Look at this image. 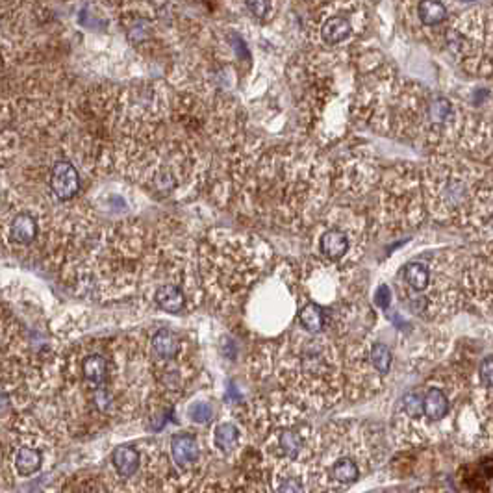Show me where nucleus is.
<instances>
[{"label":"nucleus","mask_w":493,"mask_h":493,"mask_svg":"<svg viewBox=\"0 0 493 493\" xmlns=\"http://www.w3.org/2000/svg\"><path fill=\"white\" fill-rule=\"evenodd\" d=\"M228 176L239 213L287 232L310 230L332 199L331 160L310 141H250L230 152Z\"/></svg>","instance_id":"f257e3e1"},{"label":"nucleus","mask_w":493,"mask_h":493,"mask_svg":"<svg viewBox=\"0 0 493 493\" xmlns=\"http://www.w3.org/2000/svg\"><path fill=\"white\" fill-rule=\"evenodd\" d=\"M356 89L349 121L379 136L408 141L430 154L450 151L473 114L445 95L399 75L380 54H354Z\"/></svg>","instance_id":"f03ea898"},{"label":"nucleus","mask_w":493,"mask_h":493,"mask_svg":"<svg viewBox=\"0 0 493 493\" xmlns=\"http://www.w3.org/2000/svg\"><path fill=\"white\" fill-rule=\"evenodd\" d=\"M260 377H273L280 393L304 410L323 412L345 399L342 347L331 334L295 331L256 354Z\"/></svg>","instance_id":"7ed1b4c3"},{"label":"nucleus","mask_w":493,"mask_h":493,"mask_svg":"<svg viewBox=\"0 0 493 493\" xmlns=\"http://www.w3.org/2000/svg\"><path fill=\"white\" fill-rule=\"evenodd\" d=\"M298 121L317 149L336 145L351 126L349 112L356 89L354 54L308 50L289 67Z\"/></svg>","instance_id":"20e7f679"},{"label":"nucleus","mask_w":493,"mask_h":493,"mask_svg":"<svg viewBox=\"0 0 493 493\" xmlns=\"http://www.w3.org/2000/svg\"><path fill=\"white\" fill-rule=\"evenodd\" d=\"M423 171L427 215L467 232H493V167L458 151L430 154Z\"/></svg>","instance_id":"39448f33"},{"label":"nucleus","mask_w":493,"mask_h":493,"mask_svg":"<svg viewBox=\"0 0 493 493\" xmlns=\"http://www.w3.org/2000/svg\"><path fill=\"white\" fill-rule=\"evenodd\" d=\"M273 250L264 239L219 230L201 250L204 289L221 308L238 306L271 261Z\"/></svg>","instance_id":"423d86ee"},{"label":"nucleus","mask_w":493,"mask_h":493,"mask_svg":"<svg viewBox=\"0 0 493 493\" xmlns=\"http://www.w3.org/2000/svg\"><path fill=\"white\" fill-rule=\"evenodd\" d=\"M373 195V206L367 213L373 236L407 232L428 217L423 171L412 162H397L384 169Z\"/></svg>","instance_id":"0eeeda50"},{"label":"nucleus","mask_w":493,"mask_h":493,"mask_svg":"<svg viewBox=\"0 0 493 493\" xmlns=\"http://www.w3.org/2000/svg\"><path fill=\"white\" fill-rule=\"evenodd\" d=\"M373 236L365 211L351 204L328 206L310 228L312 256L332 266L354 269Z\"/></svg>","instance_id":"6e6552de"},{"label":"nucleus","mask_w":493,"mask_h":493,"mask_svg":"<svg viewBox=\"0 0 493 493\" xmlns=\"http://www.w3.org/2000/svg\"><path fill=\"white\" fill-rule=\"evenodd\" d=\"M445 47L462 70L493 84V2L450 17Z\"/></svg>","instance_id":"1a4fd4ad"},{"label":"nucleus","mask_w":493,"mask_h":493,"mask_svg":"<svg viewBox=\"0 0 493 493\" xmlns=\"http://www.w3.org/2000/svg\"><path fill=\"white\" fill-rule=\"evenodd\" d=\"M304 36L317 50H345L369 24L365 2H303Z\"/></svg>","instance_id":"9d476101"},{"label":"nucleus","mask_w":493,"mask_h":493,"mask_svg":"<svg viewBox=\"0 0 493 493\" xmlns=\"http://www.w3.org/2000/svg\"><path fill=\"white\" fill-rule=\"evenodd\" d=\"M466 255L462 249H443L430 258V286L427 291L407 304L419 317L427 321H439L453 317L460 312L466 303L462 273L466 264Z\"/></svg>","instance_id":"9b49d317"},{"label":"nucleus","mask_w":493,"mask_h":493,"mask_svg":"<svg viewBox=\"0 0 493 493\" xmlns=\"http://www.w3.org/2000/svg\"><path fill=\"white\" fill-rule=\"evenodd\" d=\"M467 373L460 367H443L419 386L423 401V421L414 436V445H423L438 438L445 421L450 418L455 404L467 390Z\"/></svg>","instance_id":"f8f14e48"},{"label":"nucleus","mask_w":493,"mask_h":493,"mask_svg":"<svg viewBox=\"0 0 493 493\" xmlns=\"http://www.w3.org/2000/svg\"><path fill=\"white\" fill-rule=\"evenodd\" d=\"M331 160V158H328ZM377 154L367 143H347L331 160L332 197L345 201H360L371 195L380 180Z\"/></svg>","instance_id":"ddd939ff"},{"label":"nucleus","mask_w":493,"mask_h":493,"mask_svg":"<svg viewBox=\"0 0 493 493\" xmlns=\"http://www.w3.org/2000/svg\"><path fill=\"white\" fill-rule=\"evenodd\" d=\"M462 286L466 303L484 314H493V239L466 255Z\"/></svg>","instance_id":"4468645a"},{"label":"nucleus","mask_w":493,"mask_h":493,"mask_svg":"<svg viewBox=\"0 0 493 493\" xmlns=\"http://www.w3.org/2000/svg\"><path fill=\"white\" fill-rule=\"evenodd\" d=\"M402 24L414 38L425 43H443L450 22V11L447 4L439 0H421V2H402Z\"/></svg>","instance_id":"2eb2a0df"},{"label":"nucleus","mask_w":493,"mask_h":493,"mask_svg":"<svg viewBox=\"0 0 493 493\" xmlns=\"http://www.w3.org/2000/svg\"><path fill=\"white\" fill-rule=\"evenodd\" d=\"M49 188L58 201H73L82 188V179L78 169L69 160H58V162H54L49 173Z\"/></svg>","instance_id":"dca6fc26"},{"label":"nucleus","mask_w":493,"mask_h":493,"mask_svg":"<svg viewBox=\"0 0 493 493\" xmlns=\"http://www.w3.org/2000/svg\"><path fill=\"white\" fill-rule=\"evenodd\" d=\"M80 371L82 379L86 382V386L89 388V391L103 390L108 388V379H109V360L100 352H91L82 358L80 362Z\"/></svg>","instance_id":"f3484780"},{"label":"nucleus","mask_w":493,"mask_h":493,"mask_svg":"<svg viewBox=\"0 0 493 493\" xmlns=\"http://www.w3.org/2000/svg\"><path fill=\"white\" fill-rule=\"evenodd\" d=\"M39 236V221L30 211H19L8 222V239L17 247L33 243Z\"/></svg>","instance_id":"a211bd4d"},{"label":"nucleus","mask_w":493,"mask_h":493,"mask_svg":"<svg viewBox=\"0 0 493 493\" xmlns=\"http://www.w3.org/2000/svg\"><path fill=\"white\" fill-rule=\"evenodd\" d=\"M171 455L174 464L182 469H191L201 460V447L193 434L180 432L171 438Z\"/></svg>","instance_id":"6ab92c4d"},{"label":"nucleus","mask_w":493,"mask_h":493,"mask_svg":"<svg viewBox=\"0 0 493 493\" xmlns=\"http://www.w3.org/2000/svg\"><path fill=\"white\" fill-rule=\"evenodd\" d=\"M297 323L301 331L308 332V334H328V319H326L323 308L310 303V301H304V298L303 303H298Z\"/></svg>","instance_id":"aec40b11"},{"label":"nucleus","mask_w":493,"mask_h":493,"mask_svg":"<svg viewBox=\"0 0 493 493\" xmlns=\"http://www.w3.org/2000/svg\"><path fill=\"white\" fill-rule=\"evenodd\" d=\"M154 303L160 310L167 314H182L188 308L185 291L176 284H162L154 291Z\"/></svg>","instance_id":"412c9836"},{"label":"nucleus","mask_w":493,"mask_h":493,"mask_svg":"<svg viewBox=\"0 0 493 493\" xmlns=\"http://www.w3.org/2000/svg\"><path fill=\"white\" fill-rule=\"evenodd\" d=\"M180 337L174 334L173 331L162 328V331L154 332V336L151 337V351L156 358H160L162 362H171L179 356L180 352Z\"/></svg>","instance_id":"4be33fe9"},{"label":"nucleus","mask_w":493,"mask_h":493,"mask_svg":"<svg viewBox=\"0 0 493 493\" xmlns=\"http://www.w3.org/2000/svg\"><path fill=\"white\" fill-rule=\"evenodd\" d=\"M112 462L119 477L132 478L139 469V450L134 445H119L112 455Z\"/></svg>","instance_id":"5701e85b"},{"label":"nucleus","mask_w":493,"mask_h":493,"mask_svg":"<svg viewBox=\"0 0 493 493\" xmlns=\"http://www.w3.org/2000/svg\"><path fill=\"white\" fill-rule=\"evenodd\" d=\"M43 466V453L33 445H22L15 453V469L21 477H32Z\"/></svg>","instance_id":"b1692460"},{"label":"nucleus","mask_w":493,"mask_h":493,"mask_svg":"<svg viewBox=\"0 0 493 493\" xmlns=\"http://www.w3.org/2000/svg\"><path fill=\"white\" fill-rule=\"evenodd\" d=\"M367 356L369 362L373 365L377 373L384 379L386 374H390L391 365H393V352H391L390 345H386L384 342L379 340H367Z\"/></svg>","instance_id":"393cba45"},{"label":"nucleus","mask_w":493,"mask_h":493,"mask_svg":"<svg viewBox=\"0 0 493 493\" xmlns=\"http://www.w3.org/2000/svg\"><path fill=\"white\" fill-rule=\"evenodd\" d=\"M241 441V430L234 423H219L213 430V445L221 450L222 455L234 453Z\"/></svg>","instance_id":"a878e982"},{"label":"nucleus","mask_w":493,"mask_h":493,"mask_svg":"<svg viewBox=\"0 0 493 493\" xmlns=\"http://www.w3.org/2000/svg\"><path fill=\"white\" fill-rule=\"evenodd\" d=\"M275 493H312L306 475H287L273 484Z\"/></svg>","instance_id":"bb28decb"},{"label":"nucleus","mask_w":493,"mask_h":493,"mask_svg":"<svg viewBox=\"0 0 493 493\" xmlns=\"http://www.w3.org/2000/svg\"><path fill=\"white\" fill-rule=\"evenodd\" d=\"M190 418L191 421L197 423V425H204V423H208L213 418V408H211L208 402H193L190 407Z\"/></svg>","instance_id":"cd10ccee"},{"label":"nucleus","mask_w":493,"mask_h":493,"mask_svg":"<svg viewBox=\"0 0 493 493\" xmlns=\"http://www.w3.org/2000/svg\"><path fill=\"white\" fill-rule=\"evenodd\" d=\"M391 304V289L388 284H380L374 291V306L380 310H388Z\"/></svg>","instance_id":"c85d7f7f"},{"label":"nucleus","mask_w":493,"mask_h":493,"mask_svg":"<svg viewBox=\"0 0 493 493\" xmlns=\"http://www.w3.org/2000/svg\"><path fill=\"white\" fill-rule=\"evenodd\" d=\"M247 8H249L255 15L258 17H266L267 13H271V10L275 8L277 4H273V2H247Z\"/></svg>","instance_id":"c756f323"},{"label":"nucleus","mask_w":493,"mask_h":493,"mask_svg":"<svg viewBox=\"0 0 493 493\" xmlns=\"http://www.w3.org/2000/svg\"><path fill=\"white\" fill-rule=\"evenodd\" d=\"M10 408H11L10 393L0 386V416H4L6 412H10Z\"/></svg>","instance_id":"7c9ffc66"}]
</instances>
